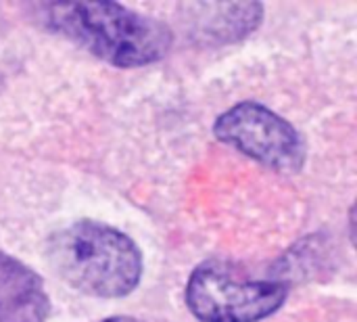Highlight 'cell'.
I'll list each match as a JSON object with an SVG mask.
<instances>
[{"instance_id":"obj_7","label":"cell","mask_w":357,"mask_h":322,"mask_svg":"<svg viewBox=\"0 0 357 322\" xmlns=\"http://www.w3.org/2000/svg\"><path fill=\"white\" fill-rule=\"evenodd\" d=\"M102 322H142V321H136V319H132V316H113V319H107V321Z\"/></svg>"},{"instance_id":"obj_1","label":"cell","mask_w":357,"mask_h":322,"mask_svg":"<svg viewBox=\"0 0 357 322\" xmlns=\"http://www.w3.org/2000/svg\"><path fill=\"white\" fill-rule=\"evenodd\" d=\"M52 29L117 67L161 61L172 46V29L117 2H61L46 8Z\"/></svg>"},{"instance_id":"obj_6","label":"cell","mask_w":357,"mask_h":322,"mask_svg":"<svg viewBox=\"0 0 357 322\" xmlns=\"http://www.w3.org/2000/svg\"><path fill=\"white\" fill-rule=\"evenodd\" d=\"M197 34L207 42H236L259 27L264 6L257 2L234 4H192Z\"/></svg>"},{"instance_id":"obj_4","label":"cell","mask_w":357,"mask_h":322,"mask_svg":"<svg viewBox=\"0 0 357 322\" xmlns=\"http://www.w3.org/2000/svg\"><path fill=\"white\" fill-rule=\"evenodd\" d=\"M215 136L276 172H297L305 163L301 134L268 107L245 101L222 113L213 126Z\"/></svg>"},{"instance_id":"obj_5","label":"cell","mask_w":357,"mask_h":322,"mask_svg":"<svg viewBox=\"0 0 357 322\" xmlns=\"http://www.w3.org/2000/svg\"><path fill=\"white\" fill-rule=\"evenodd\" d=\"M50 300L42 279L0 251V322H46Z\"/></svg>"},{"instance_id":"obj_2","label":"cell","mask_w":357,"mask_h":322,"mask_svg":"<svg viewBox=\"0 0 357 322\" xmlns=\"http://www.w3.org/2000/svg\"><path fill=\"white\" fill-rule=\"evenodd\" d=\"M52 268L73 289L94 298L130 295L142 279V254L113 226L82 220L48 241Z\"/></svg>"},{"instance_id":"obj_3","label":"cell","mask_w":357,"mask_h":322,"mask_svg":"<svg viewBox=\"0 0 357 322\" xmlns=\"http://www.w3.org/2000/svg\"><path fill=\"white\" fill-rule=\"evenodd\" d=\"M289 287L257 281L226 262L197 266L186 285V304L201 322H259L282 308Z\"/></svg>"}]
</instances>
